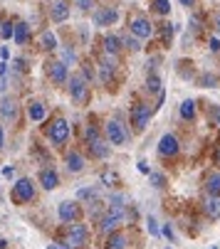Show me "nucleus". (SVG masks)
Here are the masks:
<instances>
[{"label": "nucleus", "mask_w": 220, "mask_h": 249, "mask_svg": "<svg viewBox=\"0 0 220 249\" xmlns=\"http://www.w3.org/2000/svg\"><path fill=\"white\" fill-rule=\"evenodd\" d=\"M126 217H129L126 207H121V210H117V207H106V212H104L101 220H99V230L106 232V234H112V232L119 230V225L126 222Z\"/></svg>", "instance_id": "1"}, {"label": "nucleus", "mask_w": 220, "mask_h": 249, "mask_svg": "<svg viewBox=\"0 0 220 249\" xmlns=\"http://www.w3.org/2000/svg\"><path fill=\"white\" fill-rule=\"evenodd\" d=\"M45 133H47V141L52 146H64L67 141H69V124L62 119V116H57V119H52L50 124H47V128H45Z\"/></svg>", "instance_id": "2"}, {"label": "nucleus", "mask_w": 220, "mask_h": 249, "mask_svg": "<svg viewBox=\"0 0 220 249\" xmlns=\"http://www.w3.org/2000/svg\"><path fill=\"white\" fill-rule=\"evenodd\" d=\"M104 136L109 146H126L129 143V131L119 119H109L104 126Z\"/></svg>", "instance_id": "3"}, {"label": "nucleus", "mask_w": 220, "mask_h": 249, "mask_svg": "<svg viewBox=\"0 0 220 249\" xmlns=\"http://www.w3.org/2000/svg\"><path fill=\"white\" fill-rule=\"evenodd\" d=\"M84 136H87V146H89V151H92V156L94 158H106L109 156V143H106V138H101V133H99V128L97 126H87V131H84Z\"/></svg>", "instance_id": "4"}, {"label": "nucleus", "mask_w": 220, "mask_h": 249, "mask_svg": "<svg viewBox=\"0 0 220 249\" xmlns=\"http://www.w3.org/2000/svg\"><path fill=\"white\" fill-rule=\"evenodd\" d=\"M35 185H32V180L30 178H20V180L13 185V190H10V197H13V202L15 205H27V202H32L35 200Z\"/></svg>", "instance_id": "5"}, {"label": "nucleus", "mask_w": 220, "mask_h": 249, "mask_svg": "<svg viewBox=\"0 0 220 249\" xmlns=\"http://www.w3.org/2000/svg\"><path fill=\"white\" fill-rule=\"evenodd\" d=\"M69 96L75 104H87L89 99V82L82 74H72L69 79Z\"/></svg>", "instance_id": "6"}, {"label": "nucleus", "mask_w": 220, "mask_h": 249, "mask_svg": "<svg viewBox=\"0 0 220 249\" xmlns=\"http://www.w3.org/2000/svg\"><path fill=\"white\" fill-rule=\"evenodd\" d=\"M151 106L149 104H134L131 106V126H134V131L136 133H141L143 128H146V124H149V119H151Z\"/></svg>", "instance_id": "7"}, {"label": "nucleus", "mask_w": 220, "mask_h": 249, "mask_svg": "<svg viewBox=\"0 0 220 249\" xmlns=\"http://www.w3.org/2000/svg\"><path fill=\"white\" fill-rule=\"evenodd\" d=\"M67 244H69V247H87V244H89V230H87V225H82V222L69 225Z\"/></svg>", "instance_id": "8"}, {"label": "nucleus", "mask_w": 220, "mask_h": 249, "mask_svg": "<svg viewBox=\"0 0 220 249\" xmlns=\"http://www.w3.org/2000/svg\"><path fill=\"white\" fill-rule=\"evenodd\" d=\"M57 215H60V220L62 222H80V217H82V207L77 205V202H69V200H64V202H60V207H57Z\"/></svg>", "instance_id": "9"}, {"label": "nucleus", "mask_w": 220, "mask_h": 249, "mask_svg": "<svg viewBox=\"0 0 220 249\" xmlns=\"http://www.w3.org/2000/svg\"><path fill=\"white\" fill-rule=\"evenodd\" d=\"M129 30H131V35H136L139 40L141 37H151V35H154V25L146 20L143 15H134L129 20Z\"/></svg>", "instance_id": "10"}, {"label": "nucleus", "mask_w": 220, "mask_h": 249, "mask_svg": "<svg viewBox=\"0 0 220 249\" xmlns=\"http://www.w3.org/2000/svg\"><path fill=\"white\" fill-rule=\"evenodd\" d=\"M180 153V143L173 133H166L161 141H159V156L161 158H176Z\"/></svg>", "instance_id": "11"}, {"label": "nucleus", "mask_w": 220, "mask_h": 249, "mask_svg": "<svg viewBox=\"0 0 220 249\" xmlns=\"http://www.w3.org/2000/svg\"><path fill=\"white\" fill-rule=\"evenodd\" d=\"M18 101L13 96H3V101H0V116H3V121L8 124H15L18 121Z\"/></svg>", "instance_id": "12"}, {"label": "nucleus", "mask_w": 220, "mask_h": 249, "mask_svg": "<svg viewBox=\"0 0 220 249\" xmlns=\"http://www.w3.org/2000/svg\"><path fill=\"white\" fill-rule=\"evenodd\" d=\"M47 74H50V79H52L55 84H64V82H67V64L60 62V59H52V62L47 64Z\"/></svg>", "instance_id": "13"}, {"label": "nucleus", "mask_w": 220, "mask_h": 249, "mask_svg": "<svg viewBox=\"0 0 220 249\" xmlns=\"http://www.w3.org/2000/svg\"><path fill=\"white\" fill-rule=\"evenodd\" d=\"M64 163H67V170H69V173H75V175H77V173H82V170H84V165H87V163H84V158H82V153H80V151H75V148L64 153Z\"/></svg>", "instance_id": "14"}, {"label": "nucleus", "mask_w": 220, "mask_h": 249, "mask_svg": "<svg viewBox=\"0 0 220 249\" xmlns=\"http://www.w3.org/2000/svg\"><path fill=\"white\" fill-rule=\"evenodd\" d=\"M203 212L208 220H220V195H205Z\"/></svg>", "instance_id": "15"}, {"label": "nucleus", "mask_w": 220, "mask_h": 249, "mask_svg": "<svg viewBox=\"0 0 220 249\" xmlns=\"http://www.w3.org/2000/svg\"><path fill=\"white\" fill-rule=\"evenodd\" d=\"M38 180H40V185H42L45 190H55V188L60 185V175H57L55 168H42L40 175H38Z\"/></svg>", "instance_id": "16"}, {"label": "nucleus", "mask_w": 220, "mask_h": 249, "mask_svg": "<svg viewBox=\"0 0 220 249\" xmlns=\"http://www.w3.org/2000/svg\"><path fill=\"white\" fill-rule=\"evenodd\" d=\"M50 15H52L55 22H64V20L69 18V3H67V0H52Z\"/></svg>", "instance_id": "17"}, {"label": "nucleus", "mask_w": 220, "mask_h": 249, "mask_svg": "<svg viewBox=\"0 0 220 249\" xmlns=\"http://www.w3.org/2000/svg\"><path fill=\"white\" fill-rule=\"evenodd\" d=\"M117 20H119V10H117V8H104V10H97V13H94V22H97L99 27L112 25V22H117Z\"/></svg>", "instance_id": "18"}, {"label": "nucleus", "mask_w": 220, "mask_h": 249, "mask_svg": "<svg viewBox=\"0 0 220 249\" xmlns=\"http://www.w3.org/2000/svg\"><path fill=\"white\" fill-rule=\"evenodd\" d=\"M27 116L32 119V121H45V116H47V109H45V104L42 101H38V99H30L27 101Z\"/></svg>", "instance_id": "19"}, {"label": "nucleus", "mask_w": 220, "mask_h": 249, "mask_svg": "<svg viewBox=\"0 0 220 249\" xmlns=\"http://www.w3.org/2000/svg\"><path fill=\"white\" fill-rule=\"evenodd\" d=\"M104 249H129V237H126V232H112L109 234V239H106V247Z\"/></svg>", "instance_id": "20"}, {"label": "nucleus", "mask_w": 220, "mask_h": 249, "mask_svg": "<svg viewBox=\"0 0 220 249\" xmlns=\"http://www.w3.org/2000/svg\"><path fill=\"white\" fill-rule=\"evenodd\" d=\"M205 193L208 195H220V173H208L205 175Z\"/></svg>", "instance_id": "21"}, {"label": "nucleus", "mask_w": 220, "mask_h": 249, "mask_svg": "<svg viewBox=\"0 0 220 249\" xmlns=\"http://www.w3.org/2000/svg\"><path fill=\"white\" fill-rule=\"evenodd\" d=\"M13 37H15L18 45H25V42L30 40V25H27V22H18V25H15V32H13Z\"/></svg>", "instance_id": "22"}, {"label": "nucleus", "mask_w": 220, "mask_h": 249, "mask_svg": "<svg viewBox=\"0 0 220 249\" xmlns=\"http://www.w3.org/2000/svg\"><path fill=\"white\" fill-rule=\"evenodd\" d=\"M180 119L183 121H193L196 119V101L193 99H186L180 104Z\"/></svg>", "instance_id": "23"}, {"label": "nucleus", "mask_w": 220, "mask_h": 249, "mask_svg": "<svg viewBox=\"0 0 220 249\" xmlns=\"http://www.w3.org/2000/svg\"><path fill=\"white\" fill-rule=\"evenodd\" d=\"M119 50H121V40L114 37V35H106L104 37V52L106 54H117Z\"/></svg>", "instance_id": "24"}, {"label": "nucleus", "mask_w": 220, "mask_h": 249, "mask_svg": "<svg viewBox=\"0 0 220 249\" xmlns=\"http://www.w3.org/2000/svg\"><path fill=\"white\" fill-rule=\"evenodd\" d=\"M40 47L42 50H57V37H55V32L45 30L42 32V37H40Z\"/></svg>", "instance_id": "25"}, {"label": "nucleus", "mask_w": 220, "mask_h": 249, "mask_svg": "<svg viewBox=\"0 0 220 249\" xmlns=\"http://www.w3.org/2000/svg\"><path fill=\"white\" fill-rule=\"evenodd\" d=\"M77 197H80V200H89V202H92V200H97V197H99V185L80 188V190H77Z\"/></svg>", "instance_id": "26"}, {"label": "nucleus", "mask_w": 220, "mask_h": 249, "mask_svg": "<svg viewBox=\"0 0 220 249\" xmlns=\"http://www.w3.org/2000/svg\"><path fill=\"white\" fill-rule=\"evenodd\" d=\"M121 45L126 47V50H131V52H139L141 50V42H139V37H136V35H124V40H121Z\"/></svg>", "instance_id": "27"}, {"label": "nucleus", "mask_w": 220, "mask_h": 249, "mask_svg": "<svg viewBox=\"0 0 220 249\" xmlns=\"http://www.w3.org/2000/svg\"><path fill=\"white\" fill-rule=\"evenodd\" d=\"M149 180H151V185H154L156 190H163V188L168 185V180H166L163 173H149Z\"/></svg>", "instance_id": "28"}, {"label": "nucleus", "mask_w": 220, "mask_h": 249, "mask_svg": "<svg viewBox=\"0 0 220 249\" xmlns=\"http://www.w3.org/2000/svg\"><path fill=\"white\" fill-rule=\"evenodd\" d=\"M101 212H106V210H104V202H101L99 197H97V200H92V202H89V215L101 220Z\"/></svg>", "instance_id": "29"}, {"label": "nucleus", "mask_w": 220, "mask_h": 249, "mask_svg": "<svg viewBox=\"0 0 220 249\" xmlns=\"http://www.w3.org/2000/svg\"><path fill=\"white\" fill-rule=\"evenodd\" d=\"M151 8H154V13H159V15H168V13H171L168 0H154V3H151Z\"/></svg>", "instance_id": "30"}, {"label": "nucleus", "mask_w": 220, "mask_h": 249, "mask_svg": "<svg viewBox=\"0 0 220 249\" xmlns=\"http://www.w3.org/2000/svg\"><path fill=\"white\" fill-rule=\"evenodd\" d=\"M146 91H149V94H161V79L156 74L149 77V82H146Z\"/></svg>", "instance_id": "31"}, {"label": "nucleus", "mask_w": 220, "mask_h": 249, "mask_svg": "<svg viewBox=\"0 0 220 249\" xmlns=\"http://www.w3.org/2000/svg\"><path fill=\"white\" fill-rule=\"evenodd\" d=\"M124 202H126L124 195H112V197H109V202H106V207H117V210H121V207H126Z\"/></svg>", "instance_id": "32"}, {"label": "nucleus", "mask_w": 220, "mask_h": 249, "mask_svg": "<svg viewBox=\"0 0 220 249\" xmlns=\"http://www.w3.org/2000/svg\"><path fill=\"white\" fill-rule=\"evenodd\" d=\"M198 84H200V87H213V84H220V79L213 77V74H203V77L198 79Z\"/></svg>", "instance_id": "33"}, {"label": "nucleus", "mask_w": 220, "mask_h": 249, "mask_svg": "<svg viewBox=\"0 0 220 249\" xmlns=\"http://www.w3.org/2000/svg\"><path fill=\"white\" fill-rule=\"evenodd\" d=\"M208 116H210V119H213V121H215V124L220 126V106H218V104H210V109H208Z\"/></svg>", "instance_id": "34"}, {"label": "nucleus", "mask_w": 220, "mask_h": 249, "mask_svg": "<svg viewBox=\"0 0 220 249\" xmlns=\"http://www.w3.org/2000/svg\"><path fill=\"white\" fill-rule=\"evenodd\" d=\"M146 225H149V232H151L154 237H159V234H161V227H159V222H156L154 217H149V220H146Z\"/></svg>", "instance_id": "35"}, {"label": "nucleus", "mask_w": 220, "mask_h": 249, "mask_svg": "<svg viewBox=\"0 0 220 249\" xmlns=\"http://www.w3.org/2000/svg\"><path fill=\"white\" fill-rule=\"evenodd\" d=\"M13 32H15V25H13V22H5V25H3V30H0V35H3L5 40H10V37H13Z\"/></svg>", "instance_id": "36"}, {"label": "nucleus", "mask_w": 220, "mask_h": 249, "mask_svg": "<svg viewBox=\"0 0 220 249\" xmlns=\"http://www.w3.org/2000/svg\"><path fill=\"white\" fill-rule=\"evenodd\" d=\"M161 37H163V45H168V42H171V37H173V25H163Z\"/></svg>", "instance_id": "37"}, {"label": "nucleus", "mask_w": 220, "mask_h": 249, "mask_svg": "<svg viewBox=\"0 0 220 249\" xmlns=\"http://www.w3.org/2000/svg\"><path fill=\"white\" fill-rule=\"evenodd\" d=\"M101 180H104L106 185H112V183H117V175L109 173V170H104V173H101Z\"/></svg>", "instance_id": "38"}, {"label": "nucleus", "mask_w": 220, "mask_h": 249, "mask_svg": "<svg viewBox=\"0 0 220 249\" xmlns=\"http://www.w3.org/2000/svg\"><path fill=\"white\" fill-rule=\"evenodd\" d=\"M75 5H77L80 10H89V8H92V0H75Z\"/></svg>", "instance_id": "39"}, {"label": "nucleus", "mask_w": 220, "mask_h": 249, "mask_svg": "<svg viewBox=\"0 0 220 249\" xmlns=\"http://www.w3.org/2000/svg\"><path fill=\"white\" fill-rule=\"evenodd\" d=\"M13 67L18 69V72H25V69H27V67H25V59H20V57H18V59H13Z\"/></svg>", "instance_id": "40"}, {"label": "nucleus", "mask_w": 220, "mask_h": 249, "mask_svg": "<svg viewBox=\"0 0 220 249\" xmlns=\"http://www.w3.org/2000/svg\"><path fill=\"white\" fill-rule=\"evenodd\" d=\"M62 54H64V62H75V59H77V57H75V50H64Z\"/></svg>", "instance_id": "41"}, {"label": "nucleus", "mask_w": 220, "mask_h": 249, "mask_svg": "<svg viewBox=\"0 0 220 249\" xmlns=\"http://www.w3.org/2000/svg\"><path fill=\"white\" fill-rule=\"evenodd\" d=\"M5 148V131H3V126H0V151Z\"/></svg>", "instance_id": "42"}, {"label": "nucleus", "mask_w": 220, "mask_h": 249, "mask_svg": "<svg viewBox=\"0 0 220 249\" xmlns=\"http://www.w3.org/2000/svg\"><path fill=\"white\" fill-rule=\"evenodd\" d=\"M210 50L213 52H220V40H210Z\"/></svg>", "instance_id": "43"}, {"label": "nucleus", "mask_w": 220, "mask_h": 249, "mask_svg": "<svg viewBox=\"0 0 220 249\" xmlns=\"http://www.w3.org/2000/svg\"><path fill=\"white\" fill-rule=\"evenodd\" d=\"M139 170H141V173H146V175L151 173V170H149V165H146V160H141V163H139Z\"/></svg>", "instance_id": "44"}, {"label": "nucleus", "mask_w": 220, "mask_h": 249, "mask_svg": "<svg viewBox=\"0 0 220 249\" xmlns=\"http://www.w3.org/2000/svg\"><path fill=\"white\" fill-rule=\"evenodd\" d=\"M163 234H166L168 239H173V230H171V225H166V227H163Z\"/></svg>", "instance_id": "45"}, {"label": "nucleus", "mask_w": 220, "mask_h": 249, "mask_svg": "<svg viewBox=\"0 0 220 249\" xmlns=\"http://www.w3.org/2000/svg\"><path fill=\"white\" fill-rule=\"evenodd\" d=\"M3 175H5V178H13V175H15V168H5Z\"/></svg>", "instance_id": "46"}, {"label": "nucleus", "mask_w": 220, "mask_h": 249, "mask_svg": "<svg viewBox=\"0 0 220 249\" xmlns=\"http://www.w3.org/2000/svg\"><path fill=\"white\" fill-rule=\"evenodd\" d=\"M180 3H183V5H186V8H191V5L196 3V0H180Z\"/></svg>", "instance_id": "47"}, {"label": "nucleus", "mask_w": 220, "mask_h": 249, "mask_svg": "<svg viewBox=\"0 0 220 249\" xmlns=\"http://www.w3.org/2000/svg\"><path fill=\"white\" fill-rule=\"evenodd\" d=\"M47 249H64V244H50Z\"/></svg>", "instance_id": "48"}, {"label": "nucleus", "mask_w": 220, "mask_h": 249, "mask_svg": "<svg viewBox=\"0 0 220 249\" xmlns=\"http://www.w3.org/2000/svg\"><path fill=\"white\" fill-rule=\"evenodd\" d=\"M215 160H218V165H220V151H218V156H215Z\"/></svg>", "instance_id": "49"}, {"label": "nucleus", "mask_w": 220, "mask_h": 249, "mask_svg": "<svg viewBox=\"0 0 220 249\" xmlns=\"http://www.w3.org/2000/svg\"><path fill=\"white\" fill-rule=\"evenodd\" d=\"M215 25H218V32H220V18H218V20H215Z\"/></svg>", "instance_id": "50"}]
</instances>
